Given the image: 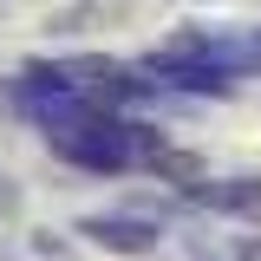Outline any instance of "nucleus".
Here are the masks:
<instances>
[{
  "mask_svg": "<svg viewBox=\"0 0 261 261\" xmlns=\"http://www.w3.org/2000/svg\"><path fill=\"white\" fill-rule=\"evenodd\" d=\"M163 53H176V59H196V65H209V72H222V79H248V72H261V27L176 33Z\"/></svg>",
  "mask_w": 261,
  "mask_h": 261,
  "instance_id": "nucleus-1",
  "label": "nucleus"
},
{
  "mask_svg": "<svg viewBox=\"0 0 261 261\" xmlns=\"http://www.w3.org/2000/svg\"><path fill=\"white\" fill-rule=\"evenodd\" d=\"M196 202H209V209H222V216H255L261 209V176H202V183H190Z\"/></svg>",
  "mask_w": 261,
  "mask_h": 261,
  "instance_id": "nucleus-3",
  "label": "nucleus"
},
{
  "mask_svg": "<svg viewBox=\"0 0 261 261\" xmlns=\"http://www.w3.org/2000/svg\"><path fill=\"white\" fill-rule=\"evenodd\" d=\"M79 235H85V242H98V248H111V255H150V248L163 242V228L150 222V216H130V209L85 216V222H79Z\"/></svg>",
  "mask_w": 261,
  "mask_h": 261,
  "instance_id": "nucleus-2",
  "label": "nucleus"
}]
</instances>
